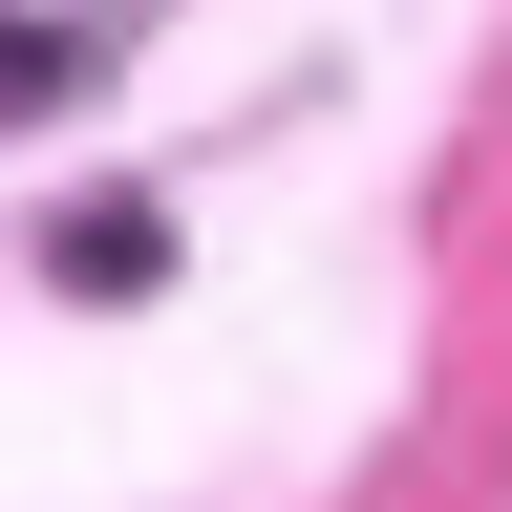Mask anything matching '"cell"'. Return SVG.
<instances>
[{
    "label": "cell",
    "instance_id": "obj_1",
    "mask_svg": "<svg viewBox=\"0 0 512 512\" xmlns=\"http://www.w3.org/2000/svg\"><path fill=\"white\" fill-rule=\"evenodd\" d=\"M150 256H171L150 214H64V278H86V299H128V278H150Z\"/></svg>",
    "mask_w": 512,
    "mask_h": 512
},
{
    "label": "cell",
    "instance_id": "obj_2",
    "mask_svg": "<svg viewBox=\"0 0 512 512\" xmlns=\"http://www.w3.org/2000/svg\"><path fill=\"white\" fill-rule=\"evenodd\" d=\"M64 86H86V43H64V22H0V107H64Z\"/></svg>",
    "mask_w": 512,
    "mask_h": 512
}]
</instances>
